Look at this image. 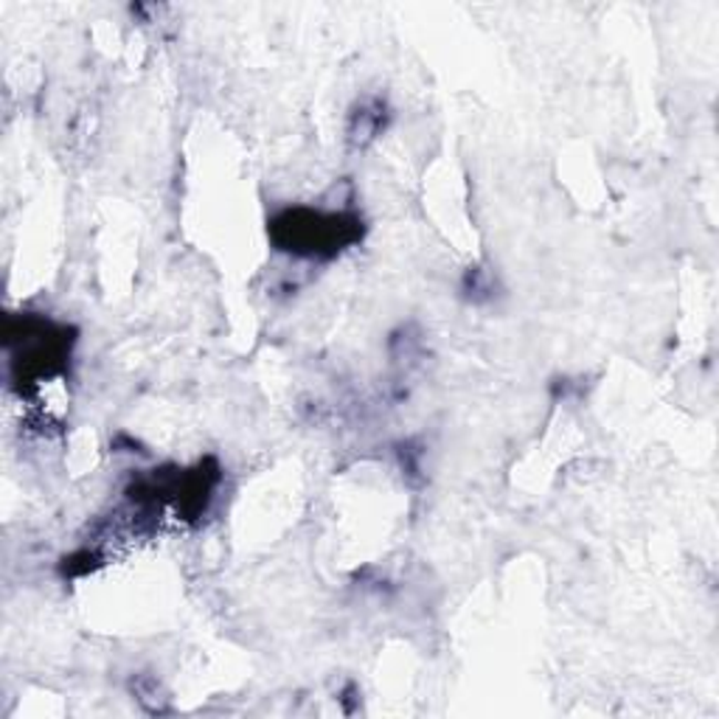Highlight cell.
I'll return each mask as SVG.
<instances>
[{"label": "cell", "instance_id": "1", "mask_svg": "<svg viewBox=\"0 0 719 719\" xmlns=\"http://www.w3.org/2000/svg\"><path fill=\"white\" fill-rule=\"evenodd\" d=\"M279 250L304 259H332L343 248L359 242L363 222L357 213L317 211V208H290L270 226Z\"/></svg>", "mask_w": 719, "mask_h": 719}, {"label": "cell", "instance_id": "2", "mask_svg": "<svg viewBox=\"0 0 719 719\" xmlns=\"http://www.w3.org/2000/svg\"><path fill=\"white\" fill-rule=\"evenodd\" d=\"M388 118L390 111L383 98H363V102L354 104L352 116H348V140H352L354 147H366V144H372L388 127Z\"/></svg>", "mask_w": 719, "mask_h": 719}, {"label": "cell", "instance_id": "3", "mask_svg": "<svg viewBox=\"0 0 719 719\" xmlns=\"http://www.w3.org/2000/svg\"><path fill=\"white\" fill-rule=\"evenodd\" d=\"M463 290L472 295V299H481V295L494 293V284L489 279H483V270H470L467 279H463Z\"/></svg>", "mask_w": 719, "mask_h": 719}]
</instances>
